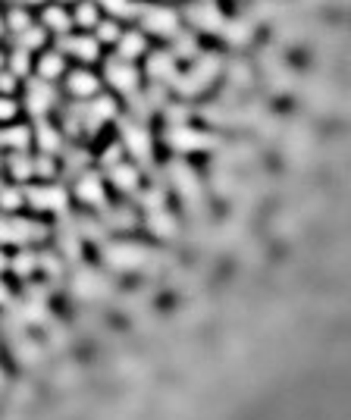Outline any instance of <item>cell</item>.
<instances>
[{
    "instance_id": "1",
    "label": "cell",
    "mask_w": 351,
    "mask_h": 420,
    "mask_svg": "<svg viewBox=\"0 0 351 420\" xmlns=\"http://www.w3.org/2000/svg\"><path fill=\"white\" fill-rule=\"evenodd\" d=\"M216 75H220V57L204 54V57H198L189 73H179V79L173 82V88L182 91V95H198V91L207 88Z\"/></svg>"
},
{
    "instance_id": "2",
    "label": "cell",
    "mask_w": 351,
    "mask_h": 420,
    "mask_svg": "<svg viewBox=\"0 0 351 420\" xmlns=\"http://www.w3.org/2000/svg\"><path fill=\"white\" fill-rule=\"evenodd\" d=\"M48 236V229L35 220H19V217H0V245H28L41 242Z\"/></svg>"
},
{
    "instance_id": "3",
    "label": "cell",
    "mask_w": 351,
    "mask_h": 420,
    "mask_svg": "<svg viewBox=\"0 0 351 420\" xmlns=\"http://www.w3.org/2000/svg\"><path fill=\"white\" fill-rule=\"evenodd\" d=\"M151 258V251L142 248V245H126V242H116L104 248V260H107L113 270H138L144 267Z\"/></svg>"
},
{
    "instance_id": "4",
    "label": "cell",
    "mask_w": 351,
    "mask_h": 420,
    "mask_svg": "<svg viewBox=\"0 0 351 420\" xmlns=\"http://www.w3.org/2000/svg\"><path fill=\"white\" fill-rule=\"evenodd\" d=\"M185 19H189V26L195 28V32H216L220 35L226 16L220 13V7L210 3V0H195V3H189V10H185Z\"/></svg>"
},
{
    "instance_id": "5",
    "label": "cell",
    "mask_w": 351,
    "mask_h": 420,
    "mask_svg": "<svg viewBox=\"0 0 351 420\" xmlns=\"http://www.w3.org/2000/svg\"><path fill=\"white\" fill-rule=\"evenodd\" d=\"M167 142H169V148H176V151H204V148H214L216 138L207 135V132L191 129V126L182 122V126H173V129L167 132Z\"/></svg>"
},
{
    "instance_id": "6",
    "label": "cell",
    "mask_w": 351,
    "mask_h": 420,
    "mask_svg": "<svg viewBox=\"0 0 351 420\" xmlns=\"http://www.w3.org/2000/svg\"><path fill=\"white\" fill-rule=\"evenodd\" d=\"M120 132H122V138H126V148L132 151V157H135L138 163H151V132L144 129L142 122L122 120Z\"/></svg>"
},
{
    "instance_id": "7",
    "label": "cell",
    "mask_w": 351,
    "mask_h": 420,
    "mask_svg": "<svg viewBox=\"0 0 351 420\" xmlns=\"http://www.w3.org/2000/svg\"><path fill=\"white\" fill-rule=\"evenodd\" d=\"M142 16H144V28H148L151 35L173 38V35L182 32V28H179V16H176L169 7H144Z\"/></svg>"
},
{
    "instance_id": "8",
    "label": "cell",
    "mask_w": 351,
    "mask_h": 420,
    "mask_svg": "<svg viewBox=\"0 0 351 420\" xmlns=\"http://www.w3.org/2000/svg\"><path fill=\"white\" fill-rule=\"evenodd\" d=\"M26 201L35 210H50V213H63L66 210V191L57 185H41V189H28Z\"/></svg>"
},
{
    "instance_id": "9",
    "label": "cell",
    "mask_w": 351,
    "mask_h": 420,
    "mask_svg": "<svg viewBox=\"0 0 351 420\" xmlns=\"http://www.w3.org/2000/svg\"><path fill=\"white\" fill-rule=\"evenodd\" d=\"M169 179H173L176 191L195 207V201L201 198V179L195 176V170L185 166V163H173V166H169Z\"/></svg>"
},
{
    "instance_id": "10",
    "label": "cell",
    "mask_w": 351,
    "mask_h": 420,
    "mask_svg": "<svg viewBox=\"0 0 351 420\" xmlns=\"http://www.w3.org/2000/svg\"><path fill=\"white\" fill-rule=\"evenodd\" d=\"M107 82L122 95H135L138 91V73L126 60H110L107 63Z\"/></svg>"
},
{
    "instance_id": "11",
    "label": "cell",
    "mask_w": 351,
    "mask_h": 420,
    "mask_svg": "<svg viewBox=\"0 0 351 420\" xmlns=\"http://www.w3.org/2000/svg\"><path fill=\"white\" fill-rule=\"evenodd\" d=\"M57 104V91L50 88V82H44V79H38V82H32L28 85V101H26V110L32 116H44L50 107Z\"/></svg>"
},
{
    "instance_id": "12",
    "label": "cell",
    "mask_w": 351,
    "mask_h": 420,
    "mask_svg": "<svg viewBox=\"0 0 351 420\" xmlns=\"http://www.w3.org/2000/svg\"><path fill=\"white\" fill-rule=\"evenodd\" d=\"M75 195H79V201L91 204V207H104V204H107V195H104L101 176H95V173H79Z\"/></svg>"
},
{
    "instance_id": "13",
    "label": "cell",
    "mask_w": 351,
    "mask_h": 420,
    "mask_svg": "<svg viewBox=\"0 0 351 420\" xmlns=\"http://www.w3.org/2000/svg\"><path fill=\"white\" fill-rule=\"evenodd\" d=\"M148 75L157 82V85H173V82L179 79L176 57L169 54V50H163V54H154V57L148 60Z\"/></svg>"
},
{
    "instance_id": "14",
    "label": "cell",
    "mask_w": 351,
    "mask_h": 420,
    "mask_svg": "<svg viewBox=\"0 0 351 420\" xmlns=\"http://www.w3.org/2000/svg\"><path fill=\"white\" fill-rule=\"evenodd\" d=\"M226 41H229L232 48H245L251 38H254V22L251 19H226L223 28H220Z\"/></svg>"
},
{
    "instance_id": "15",
    "label": "cell",
    "mask_w": 351,
    "mask_h": 420,
    "mask_svg": "<svg viewBox=\"0 0 351 420\" xmlns=\"http://www.w3.org/2000/svg\"><path fill=\"white\" fill-rule=\"evenodd\" d=\"M60 48H66L73 57H79V60L91 63L101 57V41L97 38H63Z\"/></svg>"
},
{
    "instance_id": "16",
    "label": "cell",
    "mask_w": 351,
    "mask_h": 420,
    "mask_svg": "<svg viewBox=\"0 0 351 420\" xmlns=\"http://www.w3.org/2000/svg\"><path fill=\"white\" fill-rule=\"evenodd\" d=\"M69 95L75 101H85V97L97 95V75H91L88 69H79V73L69 75Z\"/></svg>"
},
{
    "instance_id": "17",
    "label": "cell",
    "mask_w": 351,
    "mask_h": 420,
    "mask_svg": "<svg viewBox=\"0 0 351 420\" xmlns=\"http://www.w3.org/2000/svg\"><path fill=\"white\" fill-rule=\"evenodd\" d=\"M110 179H113V185L120 191H135L138 189V166H132V163H113L110 166Z\"/></svg>"
},
{
    "instance_id": "18",
    "label": "cell",
    "mask_w": 351,
    "mask_h": 420,
    "mask_svg": "<svg viewBox=\"0 0 351 420\" xmlns=\"http://www.w3.org/2000/svg\"><path fill=\"white\" fill-rule=\"evenodd\" d=\"M35 138H38V151L41 154H60L63 151V135L50 126V122H38V132H35Z\"/></svg>"
},
{
    "instance_id": "19",
    "label": "cell",
    "mask_w": 351,
    "mask_h": 420,
    "mask_svg": "<svg viewBox=\"0 0 351 420\" xmlns=\"http://www.w3.org/2000/svg\"><path fill=\"white\" fill-rule=\"evenodd\" d=\"M116 54L120 60H135L138 54H144V35L138 32H126L116 38Z\"/></svg>"
},
{
    "instance_id": "20",
    "label": "cell",
    "mask_w": 351,
    "mask_h": 420,
    "mask_svg": "<svg viewBox=\"0 0 351 420\" xmlns=\"http://www.w3.org/2000/svg\"><path fill=\"white\" fill-rule=\"evenodd\" d=\"M73 289H75V295H82V298H101L104 283H101L97 273H79L75 283H73Z\"/></svg>"
},
{
    "instance_id": "21",
    "label": "cell",
    "mask_w": 351,
    "mask_h": 420,
    "mask_svg": "<svg viewBox=\"0 0 351 420\" xmlns=\"http://www.w3.org/2000/svg\"><path fill=\"white\" fill-rule=\"evenodd\" d=\"M10 176H13L16 182H26V179L35 176V160L26 151H13V157H10Z\"/></svg>"
},
{
    "instance_id": "22",
    "label": "cell",
    "mask_w": 351,
    "mask_h": 420,
    "mask_svg": "<svg viewBox=\"0 0 351 420\" xmlns=\"http://www.w3.org/2000/svg\"><path fill=\"white\" fill-rule=\"evenodd\" d=\"M148 229L160 238L176 236V217H169L167 210H151L148 213Z\"/></svg>"
},
{
    "instance_id": "23",
    "label": "cell",
    "mask_w": 351,
    "mask_h": 420,
    "mask_svg": "<svg viewBox=\"0 0 351 420\" xmlns=\"http://www.w3.org/2000/svg\"><path fill=\"white\" fill-rule=\"evenodd\" d=\"M32 135H28L26 126H16V129H3L0 132V148H10V151H26Z\"/></svg>"
},
{
    "instance_id": "24",
    "label": "cell",
    "mask_w": 351,
    "mask_h": 420,
    "mask_svg": "<svg viewBox=\"0 0 351 420\" xmlns=\"http://www.w3.org/2000/svg\"><path fill=\"white\" fill-rule=\"evenodd\" d=\"M41 19H44V26H48L50 32H57V35H66L69 26H73V16H66L60 7H48Z\"/></svg>"
},
{
    "instance_id": "25",
    "label": "cell",
    "mask_w": 351,
    "mask_h": 420,
    "mask_svg": "<svg viewBox=\"0 0 351 420\" xmlns=\"http://www.w3.org/2000/svg\"><path fill=\"white\" fill-rule=\"evenodd\" d=\"M63 69H66V63H63L60 54H44L38 63V75L44 82H54L57 75H63Z\"/></svg>"
},
{
    "instance_id": "26",
    "label": "cell",
    "mask_w": 351,
    "mask_h": 420,
    "mask_svg": "<svg viewBox=\"0 0 351 420\" xmlns=\"http://www.w3.org/2000/svg\"><path fill=\"white\" fill-rule=\"evenodd\" d=\"M104 220H107L110 229H132V226H135V213L126 207H110L107 213H104Z\"/></svg>"
},
{
    "instance_id": "27",
    "label": "cell",
    "mask_w": 351,
    "mask_h": 420,
    "mask_svg": "<svg viewBox=\"0 0 351 420\" xmlns=\"http://www.w3.org/2000/svg\"><path fill=\"white\" fill-rule=\"evenodd\" d=\"M169 54L179 60V57H195L198 54V41H195V35H185V32H179V35H173V50Z\"/></svg>"
},
{
    "instance_id": "28",
    "label": "cell",
    "mask_w": 351,
    "mask_h": 420,
    "mask_svg": "<svg viewBox=\"0 0 351 420\" xmlns=\"http://www.w3.org/2000/svg\"><path fill=\"white\" fill-rule=\"evenodd\" d=\"M22 204H26V191H22V189H7V185H0V210L13 213V210H19Z\"/></svg>"
},
{
    "instance_id": "29",
    "label": "cell",
    "mask_w": 351,
    "mask_h": 420,
    "mask_svg": "<svg viewBox=\"0 0 351 420\" xmlns=\"http://www.w3.org/2000/svg\"><path fill=\"white\" fill-rule=\"evenodd\" d=\"M73 22H75V26H85V28L97 26V22H101V19H97V7H95V3H88V0H85V3H79V7H75Z\"/></svg>"
},
{
    "instance_id": "30",
    "label": "cell",
    "mask_w": 351,
    "mask_h": 420,
    "mask_svg": "<svg viewBox=\"0 0 351 420\" xmlns=\"http://www.w3.org/2000/svg\"><path fill=\"white\" fill-rule=\"evenodd\" d=\"M35 270H38V258H35L32 251H19V258L13 260V273L26 279V276H32Z\"/></svg>"
},
{
    "instance_id": "31",
    "label": "cell",
    "mask_w": 351,
    "mask_h": 420,
    "mask_svg": "<svg viewBox=\"0 0 351 420\" xmlns=\"http://www.w3.org/2000/svg\"><path fill=\"white\" fill-rule=\"evenodd\" d=\"M101 7H107L113 16H138L142 7L132 3V0H101Z\"/></svg>"
},
{
    "instance_id": "32",
    "label": "cell",
    "mask_w": 351,
    "mask_h": 420,
    "mask_svg": "<svg viewBox=\"0 0 351 420\" xmlns=\"http://www.w3.org/2000/svg\"><path fill=\"white\" fill-rule=\"evenodd\" d=\"M229 75H232V85H251V66L242 60H236L229 66Z\"/></svg>"
},
{
    "instance_id": "33",
    "label": "cell",
    "mask_w": 351,
    "mask_h": 420,
    "mask_svg": "<svg viewBox=\"0 0 351 420\" xmlns=\"http://www.w3.org/2000/svg\"><path fill=\"white\" fill-rule=\"evenodd\" d=\"M10 73H13V75H26V73H28V50H22V48L13 50V60H10Z\"/></svg>"
},
{
    "instance_id": "34",
    "label": "cell",
    "mask_w": 351,
    "mask_h": 420,
    "mask_svg": "<svg viewBox=\"0 0 351 420\" xmlns=\"http://www.w3.org/2000/svg\"><path fill=\"white\" fill-rule=\"evenodd\" d=\"M54 173H57V163L50 160V154H41L38 160H35V176L48 179V176H54Z\"/></svg>"
},
{
    "instance_id": "35",
    "label": "cell",
    "mask_w": 351,
    "mask_h": 420,
    "mask_svg": "<svg viewBox=\"0 0 351 420\" xmlns=\"http://www.w3.org/2000/svg\"><path fill=\"white\" fill-rule=\"evenodd\" d=\"M116 38H120V26L113 19L97 22V41H116Z\"/></svg>"
},
{
    "instance_id": "36",
    "label": "cell",
    "mask_w": 351,
    "mask_h": 420,
    "mask_svg": "<svg viewBox=\"0 0 351 420\" xmlns=\"http://www.w3.org/2000/svg\"><path fill=\"white\" fill-rule=\"evenodd\" d=\"M142 207L144 210H163V191L160 189L144 191V195H142Z\"/></svg>"
},
{
    "instance_id": "37",
    "label": "cell",
    "mask_w": 351,
    "mask_h": 420,
    "mask_svg": "<svg viewBox=\"0 0 351 420\" xmlns=\"http://www.w3.org/2000/svg\"><path fill=\"white\" fill-rule=\"evenodd\" d=\"M7 22H10V28H13L16 35H19V32H26V28L32 26V19H28V16L22 13V10H13V13L7 16Z\"/></svg>"
},
{
    "instance_id": "38",
    "label": "cell",
    "mask_w": 351,
    "mask_h": 420,
    "mask_svg": "<svg viewBox=\"0 0 351 420\" xmlns=\"http://www.w3.org/2000/svg\"><path fill=\"white\" fill-rule=\"evenodd\" d=\"M16 116V104L10 97H0V120H13Z\"/></svg>"
},
{
    "instance_id": "39",
    "label": "cell",
    "mask_w": 351,
    "mask_h": 420,
    "mask_svg": "<svg viewBox=\"0 0 351 420\" xmlns=\"http://www.w3.org/2000/svg\"><path fill=\"white\" fill-rule=\"evenodd\" d=\"M13 88H16V75L13 73H0V91H3V95H10Z\"/></svg>"
},
{
    "instance_id": "40",
    "label": "cell",
    "mask_w": 351,
    "mask_h": 420,
    "mask_svg": "<svg viewBox=\"0 0 351 420\" xmlns=\"http://www.w3.org/2000/svg\"><path fill=\"white\" fill-rule=\"evenodd\" d=\"M7 298H10V292H7V285L0 283V305H7Z\"/></svg>"
},
{
    "instance_id": "41",
    "label": "cell",
    "mask_w": 351,
    "mask_h": 420,
    "mask_svg": "<svg viewBox=\"0 0 351 420\" xmlns=\"http://www.w3.org/2000/svg\"><path fill=\"white\" fill-rule=\"evenodd\" d=\"M3 267H7V258H3V251H0V273H3Z\"/></svg>"
},
{
    "instance_id": "42",
    "label": "cell",
    "mask_w": 351,
    "mask_h": 420,
    "mask_svg": "<svg viewBox=\"0 0 351 420\" xmlns=\"http://www.w3.org/2000/svg\"><path fill=\"white\" fill-rule=\"evenodd\" d=\"M19 3H44V0H19Z\"/></svg>"
},
{
    "instance_id": "43",
    "label": "cell",
    "mask_w": 351,
    "mask_h": 420,
    "mask_svg": "<svg viewBox=\"0 0 351 420\" xmlns=\"http://www.w3.org/2000/svg\"><path fill=\"white\" fill-rule=\"evenodd\" d=\"M0 35H3V19H0Z\"/></svg>"
},
{
    "instance_id": "44",
    "label": "cell",
    "mask_w": 351,
    "mask_h": 420,
    "mask_svg": "<svg viewBox=\"0 0 351 420\" xmlns=\"http://www.w3.org/2000/svg\"><path fill=\"white\" fill-rule=\"evenodd\" d=\"M0 63H3V57H0Z\"/></svg>"
}]
</instances>
